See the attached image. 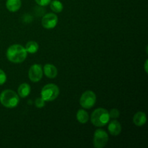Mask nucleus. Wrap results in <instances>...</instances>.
Returning <instances> with one entry per match:
<instances>
[{
    "label": "nucleus",
    "instance_id": "10",
    "mask_svg": "<svg viewBox=\"0 0 148 148\" xmlns=\"http://www.w3.org/2000/svg\"><path fill=\"white\" fill-rule=\"evenodd\" d=\"M45 75L50 79H53L57 76L58 70L56 66L51 64H46L43 67Z\"/></svg>",
    "mask_w": 148,
    "mask_h": 148
},
{
    "label": "nucleus",
    "instance_id": "15",
    "mask_svg": "<svg viewBox=\"0 0 148 148\" xmlns=\"http://www.w3.org/2000/svg\"><path fill=\"white\" fill-rule=\"evenodd\" d=\"M38 44L37 42L33 41V40H31V41H29L26 43L25 45V49L27 53H35L38 51Z\"/></svg>",
    "mask_w": 148,
    "mask_h": 148
},
{
    "label": "nucleus",
    "instance_id": "13",
    "mask_svg": "<svg viewBox=\"0 0 148 148\" xmlns=\"http://www.w3.org/2000/svg\"><path fill=\"white\" fill-rule=\"evenodd\" d=\"M18 95L20 98H26L30 93V86L27 83H23L19 86L17 90Z\"/></svg>",
    "mask_w": 148,
    "mask_h": 148
},
{
    "label": "nucleus",
    "instance_id": "4",
    "mask_svg": "<svg viewBox=\"0 0 148 148\" xmlns=\"http://www.w3.org/2000/svg\"><path fill=\"white\" fill-rule=\"evenodd\" d=\"M59 95V89L55 84H48L41 90L40 95L45 101H53Z\"/></svg>",
    "mask_w": 148,
    "mask_h": 148
},
{
    "label": "nucleus",
    "instance_id": "1",
    "mask_svg": "<svg viewBox=\"0 0 148 148\" xmlns=\"http://www.w3.org/2000/svg\"><path fill=\"white\" fill-rule=\"evenodd\" d=\"M7 57L12 63H22L27 58V51L25 47L19 44L10 46L7 51Z\"/></svg>",
    "mask_w": 148,
    "mask_h": 148
},
{
    "label": "nucleus",
    "instance_id": "17",
    "mask_svg": "<svg viewBox=\"0 0 148 148\" xmlns=\"http://www.w3.org/2000/svg\"><path fill=\"white\" fill-rule=\"evenodd\" d=\"M109 113V116L111 119H117L120 115L119 111L116 108H114V109H111V111Z\"/></svg>",
    "mask_w": 148,
    "mask_h": 148
},
{
    "label": "nucleus",
    "instance_id": "12",
    "mask_svg": "<svg viewBox=\"0 0 148 148\" xmlns=\"http://www.w3.org/2000/svg\"><path fill=\"white\" fill-rule=\"evenodd\" d=\"M21 0H7L6 2V7L10 12H15L18 11L21 7Z\"/></svg>",
    "mask_w": 148,
    "mask_h": 148
},
{
    "label": "nucleus",
    "instance_id": "2",
    "mask_svg": "<svg viewBox=\"0 0 148 148\" xmlns=\"http://www.w3.org/2000/svg\"><path fill=\"white\" fill-rule=\"evenodd\" d=\"M20 102L19 95L12 90H5L0 94V103L7 108H13Z\"/></svg>",
    "mask_w": 148,
    "mask_h": 148
},
{
    "label": "nucleus",
    "instance_id": "5",
    "mask_svg": "<svg viewBox=\"0 0 148 148\" xmlns=\"http://www.w3.org/2000/svg\"><path fill=\"white\" fill-rule=\"evenodd\" d=\"M96 102V95L91 90H87L82 93L79 99V103L82 108L90 109L94 106Z\"/></svg>",
    "mask_w": 148,
    "mask_h": 148
},
{
    "label": "nucleus",
    "instance_id": "16",
    "mask_svg": "<svg viewBox=\"0 0 148 148\" xmlns=\"http://www.w3.org/2000/svg\"><path fill=\"white\" fill-rule=\"evenodd\" d=\"M51 10L56 13H59L63 10V4L59 0H53L50 2Z\"/></svg>",
    "mask_w": 148,
    "mask_h": 148
},
{
    "label": "nucleus",
    "instance_id": "19",
    "mask_svg": "<svg viewBox=\"0 0 148 148\" xmlns=\"http://www.w3.org/2000/svg\"><path fill=\"white\" fill-rule=\"evenodd\" d=\"M6 81H7V75L2 69H0V85H4Z\"/></svg>",
    "mask_w": 148,
    "mask_h": 148
},
{
    "label": "nucleus",
    "instance_id": "3",
    "mask_svg": "<svg viewBox=\"0 0 148 148\" xmlns=\"http://www.w3.org/2000/svg\"><path fill=\"white\" fill-rule=\"evenodd\" d=\"M90 120L92 124L95 127H104L110 120L109 113L105 108H97L91 114Z\"/></svg>",
    "mask_w": 148,
    "mask_h": 148
},
{
    "label": "nucleus",
    "instance_id": "11",
    "mask_svg": "<svg viewBox=\"0 0 148 148\" xmlns=\"http://www.w3.org/2000/svg\"><path fill=\"white\" fill-rule=\"evenodd\" d=\"M133 121H134V124L137 127H143L147 121L146 114L143 111H139L136 113L133 118Z\"/></svg>",
    "mask_w": 148,
    "mask_h": 148
},
{
    "label": "nucleus",
    "instance_id": "18",
    "mask_svg": "<svg viewBox=\"0 0 148 148\" xmlns=\"http://www.w3.org/2000/svg\"><path fill=\"white\" fill-rule=\"evenodd\" d=\"M45 102H46V101H45L41 97H40V98H37V99L36 100V101H35V104H36V106L37 107V108H43V107L45 106V104H46L45 103Z\"/></svg>",
    "mask_w": 148,
    "mask_h": 148
},
{
    "label": "nucleus",
    "instance_id": "20",
    "mask_svg": "<svg viewBox=\"0 0 148 148\" xmlns=\"http://www.w3.org/2000/svg\"><path fill=\"white\" fill-rule=\"evenodd\" d=\"M36 2L37 3L38 5L42 6V7H44V6H47L50 4V2L51 1V0H35Z\"/></svg>",
    "mask_w": 148,
    "mask_h": 148
},
{
    "label": "nucleus",
    "instance_id": "7",
    "mask_svg": "<svg viewBox=\"0 0 148 148\" xmlns=\"http://www.w3.org/2000/svg\"><path fill=\"white\" fill-rule=\"evenodd\" d=\"M43 74V67H42L41 65L36 64L32 65V66H30V69H29V79H30V81H32V82H37L42 79Z\"/></svg>",
    "mask_w": 148,
    "mask_h": 148
},
{
    "label": "nucleus",
    "instance_id": "8",
    "mask_svg": "<svg viewBox=\"0 0 148 148\" xmlns=\"http://www.w3.org/2000/svg\"><path fill=\"white\" fill-rule=\"evenodd\" d=\"M42 25L46 29H53L58 23V17L53 13H48L42 18Z\"/></svg>",
    "mask_w": 148,
    "mask_h": 148
},
{
    "label": "nucleus",
    "instance_id": "6",
    "mask_svg": "<svg viewBox=\"0 0 148 148\" xmlns=\"http://www.w3.org/2000/svg\"><path fill=\"white\" fill-rule=\"evenodd\" d=\"M108 141V135L106 131L103 130H97L94 133L93 145L96 148H103L106 146Z\"/></svg>",
    "mask_w": 148,
    "mask_h": 148
},
{
    "label": "nucleus",
    "instance_id": "9",
    "mask_svg": "<svg viewBox=\"0 0 148 148\" xmlns=\"http://www.w3.org/2000/svg\"><path fill=\"white\" fill-rule=\"evenodd\" d=\"M108 132L113 136H117L121 132V124L117 120H113L110 122L108 127Z\"/></svg>",
    "mask_w": 148,
    "mask_h": 148
},
{
    "label": "nucleus",
    "instance_id": "14",
    "mask_svg": "<svg viewBox=\"0 0 148 148\" xmlns=\"http://www.w3.org/2000/svg\"><path fill=\"white\" fill-rule=\"evenodd\" d=\"M77 119L81 124H85L89 120L88 113L84 109H80L77 113Z\"/></svg>",
    "mask_w": 148,
    "mask_h": 148
},
{
    "label": "nucleus",
    "instance_id": "21",
    "mask_svg": "<svg viewBox=\"0 0 148 148\" xmlns=\"http://www.w3.org/2000/svg\"><path fill=\"white\" fill-rule=\"evenodd\" d=\"M147 60L146 61V62H145V71H146V72H147Z\"/></svg>",
    "mask_w": 148,
    "mask_h": 148
}]
</instances>
